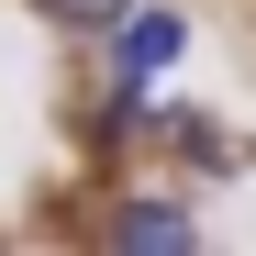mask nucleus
<instances>
[{
    "mask_svg": "<svg viewBox=\"0 0 256 256\" xmlns=\"http://www.w3.org/2000/svg\"><path fill=\"white\" fill-rule=\"evenodd\" d=\"M178 45H190V34H178V12H145V0L112 22V56H122V78H134V90H145V78L178 56Z\"/></svg>",
    "mask_w": 256,
    "mask_h": 256,
    "instance_id": "1",
    "label": "nucleus"
},
{
    "mask_svg": "<svg viewBox=\"0 0 256 256\" xmlns=\"http://www.w3.org/2000/svg\"><path fill=\"white\" fill-rule=\"evenodd\" d=\"M190 234H200V223H190L178 200H134V212L112 223V245H190Z\"/></svg>",
    "mask_w": 256,
    "mask_h": 256,
    "instance_id": "2",
    "label": "nucleus"
},
{
    "mask_svg": "<svg viewBox=\"0 0 256 256\" xmlns=\"http://www.w3.org/2000/svg\"><path fill=\"white\" fill-rule=\"evenodd\" d=\"M122 12H134V0H45V22H56V34H112Z\"/></svg>",
    "mask_w": 256,
    "mask_h": 256,
    "instance_id": "3",
    "label": "nucleus"
}]
</instances>
